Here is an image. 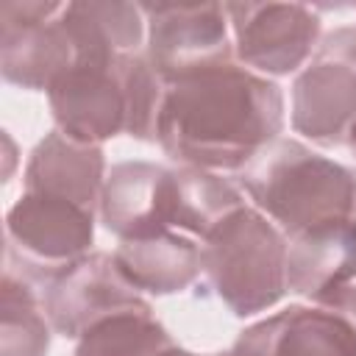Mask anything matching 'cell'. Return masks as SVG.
<instances>
[{
	"label": "cell",
	"mask_w": 356,
	"mask_h": 356,
	"mask_svg": "<svg viewBox=\"0 0 356 356\" xmlns=\"http://www.w3.org/2000/svg\"><path fill=\"white\" fill-rule=\"evenodd\" d=\"M284 92L236 58L167 83L156 142L184 164L209 172H242L281 139Z\"/></svg>",
	"instance_id": "6da1fadb"
},
{
	"label": "cell",
	"mask_w": 356,
	"mask_h": 356,
	"mask_svg": "<svg viewBox=\"0 0 356 356\" xmlns=\"http://www.w3.org/2000/svg\"><path fill=\"white\" fill-rule=\"evenodd\" d=\"M164 95L167 83L136 50L78 61L47 89V103L56 131L75 142L103 145L120 134L156 142Z\"/></svg>",
	"instance_id": "7a4b0ae2"
},
{
	"label": "cell",
	"mask_w": 356,
	"mask_h": 356,
	"mask_svg": "<svg viewBox=\"0 0 356 356\" xmlns=\"http://www.w3.org/2000/svg\"><path fill=\"white\" fill-rule=\"evenodd\" d=\"M242 189L284 236L356 222V170L300 139H278L242 172Z\"/></svg>",
	"instance_id": "3957f363"
},
{
	"label": "cell",
	"mask_w": 356,
	"mask_h": 356,
	"mask_svg": "<svg viewBox=\"0 0 356 356\" xmlns=\"http://www.w3.org/2000/svg\"><path fill=\"white\" fill-rule=\"evenodd\" d=\"M203 275L211 292L236 317L273 309L286 289V236L281 228L245 203L200 239Z\"/></svg>",
	"instance_id": "277c9868"
},
{
	"label": "cell",
	"mask_w": 356,
	"mask_h": 356,
	"mask_svg": "<svg viewBox=\"0 0 356 356\" xmlns=\"http://www.w3.org/2000/svg\"><path fill=\"white\" fill-rule=\"evenodd\" d=\"M95 211L64 197L22 192L6 214V270L44 295L50 281L92 253Z\"/></svg>",
	"instance_id": "5b68a950"
},
{
	"label": "cell",
	"mask_w": 356,
	"mask_h": 356,
	"mask_svg": "<svg viewBox=\"0 0 356 356\" xmlns=\"http://www.w3.org/2000/svg\"><path fill=\"white\" fill-rule=\"evenodd\" d=\"M292 131L320 147H342L356 131V25L325 33L292 83Z\"/></svg>",
	"instance_id": "8992f818"
},
{
	"label": "cell",
	"mask_w": 356,
	"mask_h": 356,
	"mask_svg": "<svg viewBox=\"0 0 356 356\" xmlns=\"http://www.w3.org/2000/svg\"><path fill=\"white\" fill-rule=\"evenodd\" d=\"M147 19V61L164 83L184 81L234 61L228 11L222 3L142 6Z\"/></svg>",
	"instance_id": "52a82bcc"
},
{
	"label": "cell",
	"mask_w": 356,
	"mask_h": 356,
	"mask_svg": "<svg viewBox=\"0 0 356 356\" xmlns=\"http://www.w3.org/2000/svg\"><path fill=\"white\" fill-rule=\"evenodd\" d=\"M234 56L242 67L281 78L298 72L323 39V19L303 3H225Z\"/></svg>",
	"instance_id": "ba28073f"
},
{
	"label": "cell",
	"mask_w": 356,
	"mask_h": 356,
	"mask_svg": "<svg viewBox=\"0 0 356 356\" xmlns=\"http://www.w3.org/2000/svg\"><path fill=\"white\" fill-rule=\"evenodd\" d=\"M64 3H0V72L22 89H50L78 64Z\"/></svg>",
	"instance_id": "9c48e42d"
},
{
	"label": "cell",
	"mask_w": 356,
	"mask_h": 356,
	"mask_svg": "<svg viewBox=\"0 0 356 356\" xmlns=\"http://www.w3.org/2000/svg\"><path fill=\"white\" fill-rule=\"evenodd\" d=\"M56 334L81 339L95 323L134 309H150L142 292L120 273L114 253L92 250L64 267L42 295Z\"/></svg>",
	"instance_id": "30bf717a"
},
{
	"label": "cell",
	"mask_w": 356,
	"mask_h": 356,
	"mask_svg": "<svg viewBox=\"0 0 356 356\" xmlns=\"http://www.w3.org/2000/svg\"><path fill=\"white\" fill-rule=\"evenodd\" d=\"M225 356H356V320L334 303H292L248 325Z\"/></svg>",
	"instance_id": "8fae6325"
},
{
	"label": "cell",
	"mask_w": 356,
	"mask_h": 356,
	"mask_svg": "<svg viewBox=\"0 0 356 356\" xmlns=\"http://www.w3.org/2000/svg\"><path fill=\"white\" fill-rule=\"evenodd\" d=\"M97 214L120 242L172 231V167L156 161L114 164Z\"/></svg>",
	"instance_id": "7c38bea8"
},
{
	"label": "cell",
	"mask_w": 356,
	"mask_h": 356,
	"mask_svg": "<svg viewBox=\"0 0 356 356\" xmlns=\"http://www.w3.org/2000/svg\"><path fill=\"white\" fill-rule=\"evenodd\" d=\"M106 175L103 145L75 142L61 131H50L31 150L22 184L25 192L64 197L97 214Z\"/></svg>",
	"instance_id": "4fadbf2b"
},
{
	"label": "cell",
	"mask_w": 356,
	"mask_h": 356,
	"mask_svg": "<svg viewBox=\"0 0 356 356\" xmlns=\"http://www.w3.org/2000/svg\"><path fill=\"white\" fill-rule=\"evenodd\" d=\"M356 222L325 225L286 236V289L309 303L353 284Z\"/></svg>",
	"instance_id": "5bb4252c"
},
{
	"label": "cell",
	"mask_w": 356,
	"mask_h": 356,
	"mask_svg": "<svg viewBox=\"0 0 356 356\" xmlns=\"http://www.w3.org/2000/svg\"><path fill=\"white\" fill-rule=\"evenodd\" d=\"M120 273L147 295H175L189 289L203 273L200 242L164 231L145 239H125L114 250Z\"/></svg>",
	"instance_id": "9a60e30c"
},
{
	"label": "cell",
	"mask_w": 356,
	"mask_h": 356,
	"mask_svg": "<svg viewBox=\"0 0 356 356\" xmlns=\"http://www.w3.org/2000/svg\"><path fill=\"white\" fill-rule=\"evenodd\" d=\"M64 22L78 44V61L136 53L147 25L136 3H64Z\"/></svg>",
	"instance_id": "2e32d148"
},
{
	"label": "cell",
	"mask_w": 356,
	"mask_h": 356,
	"mask_svg": "<svg viewBox=\"0 0 356 356\" xmlns=\"http://www.w3.org/2000/svg\"><path fill=\"white\" fill-rule=\"evenodd\" d=\"M248 200L220 172L197 167H172V231L206 239L228 214Z\"/></svg>",
	"instance_id": "e0dca14e"
},
{
	"label": "cell",
	"mask_w": 356,
	"mask_h": 356,
	"mask_svg": "<svg viewBox=\"0 0 356 356\" xmlns=\"http://www.w3.org/2000/svg\"><path fill=\"white\" fill-rule=\"evenodd\" d=\"M50 331L39 289L6 270L0 281V356H44Z\"/></svg>",
	"instance_id": "ac0fdd59"
},
{
	"label": "cell",
	"mask_w": 356,
	"mask_h": 356,
	"mask_svg": "<svg viewBox=\"0 0 356 356\" xmlns=\"http://www.w3.org/2000/svg\"><path fill=\"white\" fill-rule=\"evenodd\" d=\"M172 337L153 317V309H134L95 323L75 345L72 356H156Z\"/></svg>",
	"instance_id": "d6986e66"
},
{
	"label": "cell",
	"mask_w": 356,
	"mask_h": 356,
	"mask_svg": "<svg viewBox=\"0 0 356 356\" xmlns=\"http://www.w3.org/2000/svg\"><path fill=\"white\" fill-rule=\"evenodd\" d=\"M3 142H6V170H3V181H8V178H11V167H14V142H11L8 134L3 136Z\"/></svg>",
	"instance_id": "ffe728a7"
},
{
	"label": "cell",
	"mask_w": 356,
	"mask_h": 356,
	"mask_svg": "<svg viewBox=\"0 0 356 356\" xmlns=\"http://www.w3.org/2000/svg\"><path fill=\"white\" fill-rule=\"evenodd\" d=\"M156 356H200V353H192V350H184V348H178V345H170L167 350H161V353H156ZM214 356H225V353H214Z\"/></svg>",
	"instance_id": "44dd1931"
},
{
	"label": "cell",
	"mask_w": 356,
	"mask_h": 356,
	"mask_svg": "<svg viewBox=\"0 0 356 356\" xmlns=\"http://www.w3.org/2000/svg\"><path fill=\"white\" fill-rule=\"evenodd\" d=\"M348 147H350V153L356 156V131H353V136H350V142H348Z\"/></svg>",
	"instance_id": "7402d4cb"
}]
</instances>
